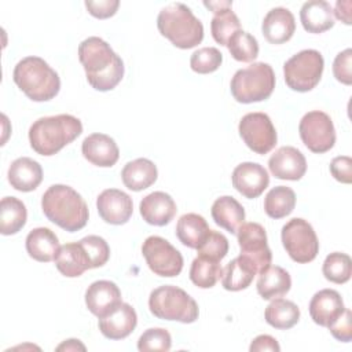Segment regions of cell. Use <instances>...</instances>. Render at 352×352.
I'll return each mask as SVG.
<instances>
[{
	"mask_svg": "<svg viewBox=\"0 0 352 352\" xmlns=\"http://www.w3.org/2000/svg\"><path fill=\"white\" fill-rule=\"evenodd\" d=\"M331 333V336L341 341V342H349L352 340V312L351 309L345 308L344 312L327 327Z\"/></svg>",
	"mask_w": 352,
	"mask_h": 352,
	"instance_id": "cell-44",
	"label": "cell"
},
{
	"mask_svg": "<svg viewBox=\"0 0 352 352\" xmlns=\"http://www.w3.org/2000/svg\"><path fill=\"white\" fill-rule=\"evenodd\" d=\"M158 177L157 166L147 158H136L124 165L121 179L126 188L132 191H142L155 183Z\"/></svg>",
	"mask_w": 352,
	"mask_h": 352,
	"instance_id": "cell-26",
	"label": "cell"
},
{
	"mask_svg": "<svg viewBox=\"0 0 352 352\" xmlns=\"http://www.w3.org/2000/svg\"><path fill=\"white\" fill-rule=\"evenodd\" d=\"M121 302V290L111 280H96L85 292V305L99 319L109 315Z\"/></svg>",
	"mask_w": 352,
	"mask_h": 352,
	"instance_id": "cell-17",
	"label": "cell"
},
{
	"mask_svg": "<svg viewBox=\"0 0 352 352\" xmlns=\"http://www.w3.org/2000/svg\"><path fill=\"white\" fill-rule=\"evenodd\" d=\"M81 132V121L72 114L41 117L30 125L29 142L37 154L50 157L76 140Z\"/></svg>",
	"mask_w": 352,
	"mask_h": 352,
	"instance_id": "cell-3",
	"label": "cell"
},
{
	"mask_svg": "<svg viewBox=\"0 0 352 352\" xmlns=\"http://www.w3.org/2000/svg\"><path fill=\"white\" fill-rule=\"evenodd\" d=\"M55 265L58 271L67 278H77L91 268L89 260L80 242H72L60 246L55 257Z\"/></svg>",
	"mask_w": 352,
	"mask_h": 352,
	"instance_id": "cell-28",
	"label": "cell"
},
{
	"mask_svg": "<svg viewBox=\"0 0 352 352\" xmlns=\"http://www.w3.org/2000/svg\"><path fill=\"white\" fill-rule=\"evenodd\" d=\"M120 1L118 0H99V1H94V0H87L85 1V7L88 10V12L99 19H106L113 16L117 10H118Z\"/></svg>",
	"mask_w": 352,
	"mask_h": 352,
	"instance_id": "cell-46",
	"label": "cell"
},
{
	"mask_svg": "<svg viewBox=\"0 0 352 352\" xmlns=\"http://www.w3.org/2000/svg\"><path fill=\"white\" fill-rule=\"evenodd\" d=\"M157 28L175 47L190 50L204 38V25L183 3L164 7L157 16Z\"/></svg>",
	"mask_w": 352,
	"mask_h": 352,
	"instance_id": "cell-5",
	"label": "cell"
},
{
	"mask_svg": "<svg viewBox=\"0 0 352 352\" xmlns=\"http://www.w3.org/2000/svg\"><path fill=\"white\" fill-rule=\"evenodd\" d=\"M238 243L241 254L254 268L256 274L263 272L270 267L272 260L271 249L267 243V232L258 223H243L238 231Z\"/></svg>",
	"mask_w": 352,
	"mask_h": 352,
	"instance_id": "cell-12",
	"label": "cell"
},
{
	"mask_svg": "<svg viewBox=\"0 0 352 352\" xmlns=\"http://www.w3.org/2000/svg\"><path fill=\"white\" fill-rule=\"evenodd\" d=\"M249 349H250V352H261V351L279 352L280 346L274 337H271L268 334H260L252 341Z\"/></svg>",
	"mask_w": 352,
	"mask_h": 352,
	"instance_id": "cell-47",
	"label": "cell"
},
{
	"mask_svg": "<svg viewBox=\"0 0 352 352\" xmlns=\"http://www.w3.org/2000/svg\"><path fill=\"white\" fill-rule=\"evenodd\" d=\"M267 323L278 330L292 329L300 320V308L290 300L274 298L265 308Z\"/></svg>",
	"mask_w": 352,
	"mask_h": 352,
	"instance_id": "cell-33",
	"label": "cell"
},
{
	"mask_svg": "<svg viewBox=\"0 0 352 352\" xmlns=\"http://www.w3.org/2000/svg\"><path fill=\"white\" fill-rule=\"evenodd\" d=\"M223 62V54L214 47H204L192 52L190 66L195 73L209 74L216 72Z\"/></svg>",
	"mask_w": 352,
	"mask_h": 352,
	"instance_id": "cell-39",
	"label": "cell"
},
{
	"mask_svg": "<svg viewBox=\"0 0 352 352\" xmlns=\"http://www.w3.org/2000/svg\"><path fill=\"white\" fill-rule=\"evenodd\" d=\"M292 287V278L286 270L278 265H270L258 274L257 293L264 300H274L285 296Z\"/></svg>",
	"mask_w": 352,
	"mask_h": 352,
	"instance_id": "cell-29",
	"label": "cell"
},
{
	"mask_svg": "<svg viewBox=\"0 0 352 352\" xmlns=\"http://www.w3.org/2000/svg\"><path fill=\"white\" fill-rule=\"evenodd\" d=\"M209 230L210 228L206 220L201 214L186 213L177 220L176 236L184 246L197 249L209 232Z\"/></svg>",
	"mask_w": 352,
	"mask_h": 352,
	"instance_id": "cell-30",
	"label": "cell"
},
{
	"mask_svg": "<svg viewBox=\"0 0 352 352\" xmlns=\"http://www.w3.org/2000/svg\"><path fill=\"white\" fill-rule=\"evenodd\" d=\"M78 242L85 250L91 268H98L107 263L110 257V248H109V243L102 236L88 235Z\"/></svg>",
	"mask_w": 352,
	"mask_h": 352,
	"instance_id": "cell-41",
	"label": "cell"
},
{
	"mask_svg": "<svg viewBox=\"0 0 352 352\" xmlns=\"http://www.w3.org/2000/svg\"><path fill=\"white\" fill-rule=\"evenodd\" d=\"M96 208L103 221L121 226L131 219L133 212V202L126 192L118 188H107L99 194L96 199Z\"/></svg>",
	"mask_w": 352,
	"mask_h": 352,
	"instance_id": "cell-14",
	"label": "cell"
},
{
	"mask_svg": "<svg viewBox=\"0 0 352 352\" xmlns=\"http://www.w3.org/2000/svg\"><path fill=\"white\" fill-rule=\"evenodd\" d=\"M138 324L136 311L126 302H121L109 315L99 319L100 333L109 340H122L128 337Z\"/></svg>",
	"mask_w": 352,
	"mask_h": 352,
	"instance_id": "cell-21",
	"label": "cell"
},
{
	"mask_svg": "<svg viewBox=\"0 0 352 352\" xmlns=\"http://www.w3.org/2000/svg\"><path fill=\"white\" fill-rule=\"evenodd\" d=\"M230 88L239 103L261 102L268 99L275 88V73L271 65L254 62L232 76Z\"/></svg>",
	"mask_w": 352,
	"mask_h": 352,
	"instance_id": "cell-7",
	"label": "cell"
},
{
	"mask_svg": "<svg viewBox=\"0 0 352 352\" xmlns=\"http://www.w3.org/2000/svg\"><path fill=\"white\" fill-rule=\"evenodd\" d=\"M227 48L231 56L239 62H253L258 56V43L256 37L242 29L228 40Z\"/></svg>",
	"mask_w": 352,
	"mask_h": 352,
	"instance_id": "cell-38",
	"label": "cell"
},
{
	"mask_svg": "<svg viewBox=\"0 0 352 352\" xmlns=\"http://www.w3.org/2000/svg\"><path fill=\"white\" fill-rule=\"evenodd\" d=\"M322 272L327 280L342 285L351 278L352 260L346 253L333 252L324 258Z\"/></svg>",
	"mask_w": 352,
	"mask_h": 352,
	"instance_id": "cell-37",
	"label": "cell"
},
{
	"mask_svg": "<svg viewBox=\"0 0 352 352\" xmlns=\"http://www.w3.org/2000/svg\"><path fill=\"white\" fill-rule=\"evenodd\" d=\"M142 253L148 268L158 276L173 278L183 270V256L165 238L151 235L142 245Z\"/></svg>",
	"mask_w": 352,
	"mask_h": 352,
	"instance_id": "cell-10",
	"label": "cell"
},
{
	"mask_svg": "<svg viewBox=\"0 0 352 352\" xmlns=\"http://www.w3.org/2000/svg\"><path fill=\"white\" fill-rule=\"evenodd\" d=\"M323 67L324 60L319 51L302 50L285 62V81L293 91L308 92L319 84Z\"/></svg>",
	"mask_w": 352,
	"mask_h": 352,
	"instance_id": "cell-8",
	"label": "cell"
},
{
	"mask_svg": "<svg viewBox=\"0 0 352 352\" xmlns=\"http://www.w3.org/2000/svg\"><path fill=\"white\" fill-rule=\"evenodd\" d=\"M43 180V168L41 165L29 158L21 157L11 162L8 168V182L12 188L29 192L36 190Z\"/></svg>",
	"mask_w": 352,
	"mask_h": 352,
	"instance_id": "cell-23",
	"label": "cell"
},
{
	"mask_svg": "<svg viewBox=\"0 0 352 352\" xmlns=\"http://www.w3.org/2000/svg\"><path fill=\"white\" fill-rule=\"evenodd\" d=\"M296 206V194L290 187L276 186L264 198V210L271 219L289 216Z\"/></svg>",
	"mask_w": 352,
	"mask_h": 352,
	"instance_id": "cell-34",
	"label": "cell"
},
{
	"mask_svg": "<svg viewBox=\"0 0 352 352\" xmlns=\"http://www.w3.org/2000/svg\"><path fill=\"white\" fill-rule=\"evenodd\" d=\"M204 6L209 8L212 12L217 14L226 8H231L232 1H204Z\"/></svg>",
	"mask_w": 352,
	"mask_h": 352,
	"instance_id": "cell-50",
	"label": "cell"
},
{
	"mask_svg": "<svg viewBox=\"0 0 352 352\" xmlns=\"http://www.w3.org/2000/svg\"><path fill=\"white\" fill-rule=\"evenodd\" d=\"M241 30V22L239 18L235 15V12L231 8H226L212 18L210 22V32L216 43L220 45L228 44V40Z\"/></svg>",
	"mask_w": 352,
	"mask_h": 352,
	"instance_id": "cell-36",
	"label": "cell"
},
{
	"mask_svg": "<svg viewBox=\"0 0 352 352\" xmlns=\"http://www.w3.org/2000/svg\"><path fill=\"white\" fill-rule=\"evenodd\" d=\"M198 256L214 260V261H221L227 253H228V239L219 231L209 230L201 245L197 248Z\"/></svg>",
	"mask_w": 352,
	"mask_h": 352,
	"instance_id": "cell-40",
	"label": "cell"
},
{
	"mask_svg": "<svg viewBox=\"0 0 352 352\" xmlns=\"http://www.w3.org/2000/svg\"><path fill=\"white\" fill-rule=\"evenodd\" d=\"M172 346V337L168 330L161 327L147 329L138 340V349L146 351H169Z\"/></svg>",
	"mask_w": 352,
	"mask_h": 352,
	"instance_id": "cell-42",
	"label": "cell"
},
{
	"mask_svg": "<svg viewBox=\"0 0 352 352\" xmlns=\"http://www.w3.org/2000/svg\"><path fill=\"white\" fill-rule=\"evenodd\" d=\"M298 132L308 150L316 154L326 153L336 143V129L329 114L320 110H312L304 114L300 121Z\"/></svg>",
	"mask_w": 352,
	"mask_h": 352,
	"instance_id": "cell-11",
	"label": "cell"
},
{
	"mask_svg": "<svg viewBox=\"0 0 352 352\" xmlns=\"http://www.w3.org/2000/svg\"><path fill=\"white\" fill-rule=\"evenodd\" d=\"M261 30L268 43L283 44L289 41L296 32L294 15L285 7H275L264 16Z\"/></svg>",
	"mask_w": 352,
	"mask_h": 352,
	"instance_id": "cell-22",
	"label": "cell"
},
{
	"mask_svg": "<svg viewBox=\"0 0 352 352\" xmlns=\"http://www.w3.org/2000/svg\"><path fill=\"white\" fill-rule=\"evenodd\" d=\"M84 158L100 168L113 166L120 158V150L113 138L104 133H92L82 140Z\"/></svg>",
	"mask_w": 352,
	"mask_h": 352,
	"instance_id": "cell-18",
	"label": "cell"
},
{
	"mask_svg": "<svg viewBox=\"0 0 352 352\" xmlns=\"http://www.w3.org/2000/svg\"><path fill=\"white\" fill-rule=\"evenodd\" d=\"M333 74L337 81L351 85L352 84V50L346 48L340 52L333 62Z\"/></svg>",
	"mask_w": 352,
	"mask_h": 352,
	"instance_id": "cell-43",
	"label": "cell"
},
{
	"mask_svg": "<svg viewBox=\"0 0 352 352\" xmlns=\"http://www.w3.org/2000/svg\"><path fill=\"white\" fill-rule=\"evenodd\" d=\"M282 243L286 253L296 263L305 264L318 256L319 241L312 226L300 217L289 220L280 232Z\"/></svg>",
	"mask_w": 352,
	"mask_h": 352,
	"instance_id": "cell-9",
	"label": "cell"
},
{
	"mask_svg": "<svg viewBox=\"0 0 352 352\" xmlns=\"http://www.w3.org/2000/svg\"><path fill=\"white\" fill-rule=\"evenodd\" d=\"M300 19L308 33H323L334 26L333 8L323 0L305 1L300 10Z\"/></svg>",
	"mask_w": 352,
	"mask_h": 352,
	"instance_id": "cell-25",
	"label": "cell"
},
{
	"mask_svg": "<svg viewBox=\"0 0 352 352\" xmlns=\"http://www.w3.org/2000/svg\"><path fill=\"white\" fill-rule=\"evenodd\" d=\"M28 212L25 204L15 197H4L0 202V232L14 235L26 224Z\"/></svg>",
	"mask_w": 352,
	"mask_h": 352,
	"instance_id": "cell-31",
	"label": "cell"
},
{
	"mask_svg": "<svg viewBox=\"0 0 352 352\" xmlns=\"http://www.w3.org/2000/svg\"><path fill=\"white\" fill-rule=\"evenodd\" d=\"M223 268L220 261L209 260L205 257H195L190 267V279L191 282L201 289L213 287L217 280L221 278Z\"/></svg>",
	"mask_w": 352,
	"mask_h": 352,
	"instance_id": "cell-35",
	"label": "cell"
},
{
	"mask_svg": "<svg viewBox=\"0 0 352 352\" xmlns=\"http://www.w3.org/2000/svg\"><path fill=\"white\" fill-rule=\"evenodd\" d=\"M77 349L85 351V345L81 344L80 340H76V338L66 340L65 342H62L60 345L56 346V351H77Z\"/></svg>",
	"mask_w": 352,
	"mask_h": 352,
	"instance_id": "cell-49",
	"label": "cell"
},
{
	"mask_svg": "<svg viewBox=\"0 0 352 352\" xmlns=\"http://www.w3.org/2000/svg\"><path fill=\"white\" fill-rule=\"evenodd\" d=\"M351 6L352 3L349 0H338L336 3V8H334V14L336 16L342 21L345 25H351Z\"/></svg>",
	"mask_w": 352,
	"mask_h": 352,
	"instance_id": "cell-48",
	"label": "cell"
},
{
	"mask_svg": "<svg viewBox=\"0 0 352 352\" xmlns=\"http://www.w3.org/2000/svg\"><path fill=\"white\" fill-rule=\"evenodd\" d=\"M139 210L146 223L162 227L173 220L177 208L169 194L164 191H154L140 201Z\"/></svg>",
	"mask_w": 352,
	"mask_h": 352,
	"instance_id": "cell-19",
	"label": "cell"
},
{
	"mask_svg": "<svg viewBox=\"0 0 352 352\" xmlns=\"http://www.w3.org/2000/svg\"><path fill=\"white\" fill-rule=\"evenodd\" d=\"M25 246L28 254L40 263L55 260L60 248L58 236L47 227L33 228L26 236Z\"/></svg>",
	"mask_w": 352,
	"mask_h": 352,
	"instance_id": "cell-24",
	"label": "cell"
},
{
	"mask_svg": "<svg viewBox=\"0 0 352 352\" xmlns=\"http://www.w3.org/2000/svg\"><path fill=\"white\" fill-rule=\"evenodd\" d=\"M210 213L214 223L231 234H236L238 228L245 221L243 206L230 195L217 198L212 205Z\"/></svg>",
	"mask_w": 352,
	"mask_h": 352,
	"instance_id": "cell-27",
	"label": "cell"
},
{
	"mask_svg": "<svg viewBox=\"0 0 352 352\" xmlns=\"http://www.w3.org/2000/svg\"><path fill=\"white\" fill-rule=\"evenodd\" d=\"M345 309L342 297L334 289H322L309 301V315L312 320L323 327H329Z\"/></svg>",
	"mask_w": 352,
	"mask_h": 352,
	"instance_id": "cell-20",
	"label": "cell"
},
{
	"mask_svg": "<svg viewBox=\"0 0 352 352\" xmlns=\"http://www.w3.org/2000/svg\"><path fill=\"white\" fill-rule=\"evenodd\" d=\"M78 59L87 81L96 91H111L124 77V62L100 37L91 36L78 45Z\"/></svg>",
	"mask_w": 352,
	"mask_h": 352,
	"instance_id": "cell-1",
	"label": "cell"
},
{
	"mask_svg": "<svg viewBox=\"0 0 352 352\" xmlns=\"http://www.w3.org/2000/svg\"><path fill=\"white\" fill-rule=\"evenodd\" d=\"M234 188L245 198L260 197L270 184V176L264 166L257 162H242L235 166L231 175Z\"/></svg>",
	"mask_w": 352,
	"mask_h": 352,
	"instance_id": "cell-15",
	"label": "cell"
},
{
	"mask_svg": "<svg viewBox=\"0 0 352 352\" xmlns=\"http://www.w3.org/2000/svg\"><path fill=\"white\" fill-rule=\"evenodd\" d=\"M243 143L256 154L270 153L278 140V135L271 118L265 113H248L238 125Z\"/></svg>",
	"mask_w": 352,
	"mask_h": 352,
	"instance_id": "cell-13",
	"label": "cell"
},
{
	"mask_svg": "<svg viewBox=\"0 0 352 352\" xmlns=\"http://www.w3.org/2000/svg\"><path fill=\"white\" fill-rule=\"evenodd\" d=\"M268 168L276 179L300 180L307 172V161L298 148L283 146L270 157Z\"/></svg>",
	"mask_w": 352,
	"mask_h": 352,
	"instance_id": "cell-16",
	"label": "cell"
},
{
	"mask_svg": "<svg viewBox=\"0 0 352 352\" xmlns=\"http://www.w3.org/2000/svg\"><path fill=\"white\" fill-rule=\"evenodd\" d=\"M12 80L33 102L54 99L60 89L58 73L40 56H26L14 67Z\"/></svg>",
	"mask_w": 352,
	"mask_h": 352,
	"instance_id": "cell-4",
	"label": "cell"
},
{
	"mask_svg": "<svg viewBox=\"0 0 352 352\" xmlns=\"http://www.w3.org/2000/svg\"><path fill=\"white\" fill-rule=\"evenodd\" d=\"M330 173L333 177L344 184H349L352 182V160L348 155H340L331 160L330 162Z\"/></svg>",
	"mask_w": 352,
	"mask_h": 352,
	"instance_id": "cell-45",
	"label": "cell"
},
{
	"mask_svg": "<svg viewBox=\"0 0 352 352\" xmlns=\"http://www.w3.org/2000/svg\"><path fill=\"white\" fill-rule=\"evenodd\" d=\"M41 209L50 221L69 232L84 228L89 216L84 198L66 184L48 187L41 198Z\"/></svg>",
	"mask_w": 352,
	"mask_h": 352,
	"instance_id": "cell-2",
	"label": "cell"
},
{
	"mask_svg": "<svg viewBox=\"0 0 352 352\" xmlns=\"http://www.w3.org/2000/svg\"><path fill=\"white\" fill-rule=\"evenodd\" d=\"M256 275L252 264L248 263L242 256L231 260L221 274V285L228 292H239L250 286Z\"/></svg>",
	"mask_w": 352,
	"mask_h": 352,
	"instance_id": "cell-32",
	"label": "cell"
},
{
	"mask_svg": "<svg viewBox=\"0 0 352 352\" xmlns=\"http://www.w3.org/2000/svg\"><path fill=\"white\" fill-rule=\"evenodd\" d=\"M148 308L158 319L182 323H192L199 315L195 300L187 292L173 285H164L154 289L148 297Z\"/></svg>",
	"mask_w": 352,
	"mask_h": 352,
	"instance_id": "cell-6",
	"label": "cell"
}]
</instances>
